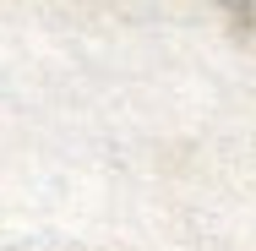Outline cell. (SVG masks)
Instances as JSON below:
<instances>
[{
  "label": "cell",
  "mask_w": 256,
  "mask_h": 251,
  "mask_svg": "<svg viewBox=\"0 0 256 251\" xmlns=\"http://www.w3.org/2000/svg\"><path fill=\"white\" fill-rule=\"evenodd\" d=\"M224 11H229L234 33H251L256 28V0H224Z\"/></svg>",
  "instance_id": "1"
}]
</instances>
